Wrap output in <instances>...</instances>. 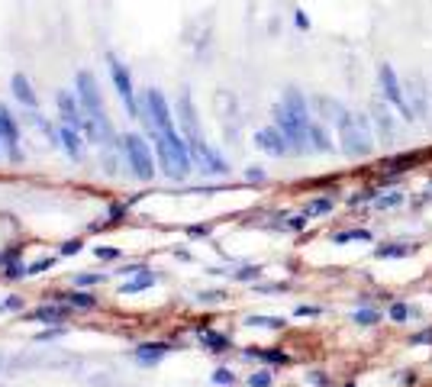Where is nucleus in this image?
Masks as SVG:
<instances>
[{
	"mask_svg": "<svg viewBox=\"0 0 432 387\" xmlns=\"http://www.w3.org/2000/svg\"><path fill=\"white\" fill-rule=\"evenodd\" d=\"M52 265H55V258H52V255H49V258H39V262H32L30 268H26V274H30V278H36V274L49 272V268H52Z\"/></svg>",
	"mask_w": 432,
	"mask_h": 387,
	"instance_id": "nucleus-36",
	"label": "nucleus"
},
{
	"mask_svg": "<svg viewBox=\"0 0 432 387\" xmlns=\"http://www.w3.org/2000/svg\"><path fill=\"white\" fill-rule=\"evenodd\" d=\"M201 346L207 349V352H226V349H229V339H226L223 333L203 329V333H201Z\"/></svg>",
	"mask_w": 432,
	"mask_h": 387,
	"instance_id": "nucleus-27",
	"label": "nucleus"
},
{
	"mask_svg": "<svg viewBox=\"0 0 432 387\" xmlns=\"http://www.w3.org/2000/svg\"><path fill=\"white\" fill-rule=\"evenodd\" d=\"M152 146H155V158H159L161 171L171 181L187 178L194 158H190V146L187 139L181 136V129H174V133H152Z\"/></svg>",
	"mask_w": 432,
	"mask_h": 387,
	"instance_id": "nucleus-4",
	"label": "nucleus"
},
{
	"mask_svg": "<svg viewBox=\"0 0 432 387\" xmlns=\"http://www.w3.org/2000/svg\"><path fill=\"white\" fill-rule=\"evenodd\" d=\"M378 94L387 100L397 113L407 120V123H413L416 120V113H413V107H410V100H407V91H403V81H400V74L394 71V65L390 62H380V68H378Z\"/></svg>",
	"mask_w": 432,
	"mask_h": 387,
	"instance_id": "nucleus-8",
	"label": "nucleus"
},
{
	"mask_svg": "<svg viewBox=\"0 0 432 387\" xmlns=\"http://www.w3.org/2000/svg\"><path fill=\"white\" fill-rule=\"evenodd\" d=\"M168 352H171L168 342H139L133 358H136L139 365H155V362H161Z\"/></svg>",
	"mask_w": 432,
	"mask_h": 387,
	"instance_id": "nucleus-20",
	"label": "nucleus"
},
{
	"mask_svg": "<svg viewBox=\"0 0 432 387\" xmlns=\"http://www.w3.org/2000/svg\"><path fill=\"white\" fill-rule=\"evenodd\" d=\"M55 107H58V123L74 126V129H84V110H81V100L71 91H58L55 94Z\"/></svg>",
	"mask_w": 432,
	"mask_h": 387,
	"instance_id": "nucleus-13",
	"label": "nucleus"
},
{
	"mask_svg": "<svg viewBox=\"0 0 432 387\" xmlns=\"http://www.w3.org/2000/svg\"><path fill=\"white\" fill-rule=\"evenodd\" d=\"M345 387H355V384H345Z\"/></svg>",
	"mask_w": 432,
	"mask_h": 387,
	"instance_id": "nucleus-50",
	"label": "nucleus"
},
{
	"mask_svg": "<svg viewBox=\"0 0 432 387\" xmlns=\"http://www.w3.org/2000/svg\"><path fill=\"white\" fill-rule=\"evenodd\" d=\"M368 116H371V126H374V136H378V142H394V139H397V129H400V123H397V116H394V107H390L380 94L371 100Z\"/></svg>",
	"mask_w": 432,
	"mask_h": 387,
	"instance_id": "nucleus-9",
	"label": "nucleus"
},
{
	"mask_svg": "<svg viewBox=\"0 0 432 387\" xmlns=\"http://www.w3.org/2000/svg\"><path fill=\"white\" fill-rule=\"evenodd\" d=\"M403 200H407L403 190H380V194L371 197V203H374V210H394V207H400Z\"/></svg>",
	"mask_w": 432,
	"mask_h": 387,
	"instance_id": "nucleus-24",
	"label": "nucleus"
},
{
	"mask_svg": "<svg viewBox=\"0 0 432 387\" xmlns=\"http://www.w3.org/2000/svg\"><path fill=\"white\" fill-rule=\"evenodd\" d=\"M23 133H20V123H16V116L10 113V107L0 104V148H3V155L10 158V162H23Z\"/></svg>",
	"mask_w": 432,
	"mask_h": 387,
	"instance_id": "nucleus-11",
	"label": "nucleus"
},
{
	"mask_svg": "<svg viewBox=\"0 0 432 387\" xmlns=\"http://www.w3.org/2000/svg\"><path fill=\"white\" fill-rule=\"evenodd\" d=\"M403 91H407V100H410L416 120H426L429 116V84H426V78L416 71L407 74L403 78Z\"/></svg>",
	"mask_w": 432,
	"mask_h": 387,
	"instance_id": "nucleus-12",
	"label": "nucleus"
},
{
	"mask_svg": "<svg viewBox=\"0 0 432 387\" xmlns=\"http://www.w3.org/2000/svg\"><path fill=\"white\" fill-rule=\"evenodd\" d=\"M116 148L123 152L129 171H133V178H139V181L155 178L159 158H155V146H152L148 139H142L139 133H123V136H116Z\"/></svg>",
	"mask_w": 432,
	"mask_h": 387,
	"instance_id": "nucleus-5",
	"label": "nucleus"
},
{
	"mask_svg": "<svg viewBox=\"0 0 432 387\" xmlns=\"http://www.w3.org/2000/svg\"><path fill=\"white\" fill-rule=\"evenodd\" d=\"M106 71H110V81H113V91L120 97V104L133 120H139V97H136V81H133V71L129 65L120 58V55L106 52Z\"/></svg>",
	"mask_w": 432,
	"mask_h": 387,
	"instance_id": "nucleus-7",
	"label": "nucleus"
},
{
	"mask_svg": "<svg viewBox=\"0 0 432 387\" xmlns=\"http://www.w3.org/2000/svg\"><path fill=\"white\" fill-rule=\"evenodd\" d=\"M139 116L148 123L152 133H174L178 129V116L174 107L168 104V97L161 94L159 87H146L139 97Z\"/></svg>",
	"mask_w": 432,
	"mask_h": 387,
	"instance_id": "nucleus-6",
	"label": "nucleus"
},
{
	"mask_svg": "<svg viewBox=\"0 0 432 387\" xmlns=\"http://www.w3.org/2000/svg\"><path fill=\"white\" fill-rule=\"evenodd\" d=\"M317 307H297V316H317Z\"/></svg>",
	"mask_w": 432,
	"mask_h": 387,
	"instance_id": "nucleus-48",
	"label": "nucleus"
},
{
	"mask_svg": "<svg viewBox=\"0 0 432 387\" xmlns=\"http://www.w3.org/2000/svg\"><path fill=\"white\" fill-rule=\"evenodd\" d=\"M329 210H332V197H313L310 203H306V217H326Z\"/></svg>",
	"mask_w": 432,
	"mask_h": 387,
	"instance_id": "nucleus-28",
	"label": "nucleus"
},
{
	"mask_svg": "<svg viewBox=\"0 0 432 387\" xmlns=\"http://www.w3.org/2000/svg\"><path fill=\"white\" fill-rule=\"evenodd\" d=\"M68 310L71 307L65 304H49V307H36V310H30V320L32 323H52V326H62L65 316H68Z\"/></svg>",
	"mask_w": 432,
	"mask_h": 387,
	"instance_id": "nucleus-19",
	"label": "nucleus"
},
{
	"mask_svg": "<svg viewBox=\"0 0 432 387\" xmlns=\"http://www.w3.org/2000/svg\"><path fill=\"white\" fill-rule=\"evenodd\" d=\"M74 94L81 100V110H84V139L97 148L116 146V129L106 116V104H104V91L97 84L94 71H78L74 74Z\"/></svg>",
	"mask_w": 432,
	"mask_h": 387,
	"instance_id": "nucleus-1",
	"label": "nucleus"
},
{
	"mask_svg": "<svg viewBox=\"0 0 432 387\" xmlns=\"http://www.w3.org/2000/svg\"><path fill=\"white\" fill-rule=\"evenodd\" d=\"M26 268L30 265H23L20 262V249H13V252H3V278L7 281H20V278H26Z\"/></svg>",
	"mask_w": 432,
	"mask_h": 387,
	"instance_id": "nucleus-22",
	"label": "nucleus"
},
{
	"mask_svg": "<svg viewBox=\"0 0 432 387\" xmlns=\"http://www.w3.org/2000/svg\"><path fill=\"white\" fill-rule=\"evenodd\" d=\"M413 252H416V245H410V242H390V245H378L374 255L378 258H403V255H413Z\"/></svg>",
	"mask_w": 432,
	"mask_h": 387,
	"instance_id": "nucleus-25",
	"label": "nucleus"
},
{
	"mask_svg": "<svg viewBox=\"0 0 432 387\" xmlns=\"http://www.w3.org/2000/svg\"><path fill=\"white\" fill-rule=\"evenodd\" d=\"M426 342H432V329H422V333L413 335V346H426Z\"/></svg>",
	"mask_w": 432,
	"mask_h": 387,
	"instance_id": "nucleus-46",
	"label": "nucleus"
},
{
	"mask_svg": "<svg viewBox=\"0 0 432 387\" xmlns=\"http://www.w3.org/2000/svg\"><path fill=\"white\" fill-rule=\"evenodd\" d=\"M332 133H329L326 123H319V120H313L310 123V152H332Z\"/></svg>",
	"mask_w": 432,
	"mask_h": 387,
	"instance_id": "nucleus-21",
	"label": "nucleus"
},
{
	"mask_svg": "<svg viewBox=\"0 0 432 387\" xmlns=\"http://www.w3.org/2000/svg\"><path fill=\"white\" fill-rule=\"evenodd\" d=\"M432 152L429 148H416V152H403V155H394L384 162V171H387L390 178H397V175H403V171H413L416 165H422L426 158H429Z\"/></svg>",
	"mask_w": 432,
	"mask_h": 387,
	"instance_id": "nucleus-17",
	"label": "nucleus"
},
{
	"mask_svg": "<svg viewBox=\"0 0 432 387\" xmlns=\"http://www.w3.org/2000/svg\"><path fill=\"white\" fill-rule=\"evenodd\" d=\"M255 146L262 148L264 155H274V158H284L291 155V142L284 139V133L277 129V126H264V129H258L255 133Z\"/></svg>",
	"mask_w": 432,
	"mask_h": 387,
	"instance_id": "nucleus-15",
	"label": "nucleus"
},
{
	"mask_svg": "<svg viewBox=\"0 0 432 387\" xmlns=\"http://www.w3.org/2000/svg\"><path fill=\"white\" fill-rule=\"evenodd\" d=\"M336 139H339V148L348 158H368L374 152V142H378L371 116L359 113V110H348V107L336 123Z\"/></svg>",
	"mask_w": 432,
	"mask_h": 387,
	"instance_id": "nucleus-3",
	"label": "nucleus"
},
{
	"mask_svg": "<svg viewBox=\"0 0 432 387\" xmlns=\"http://www.w3.org/2000/svg\"><path fill=\"white\" fill-rule=\"evenodd\" d=\"M126 207H129V203H113V207H110V223H120V220H123Z\"/></svg>",
	"mask_w": 432,
	"mask_h": 387,
	"instance_id": "nucleus-45",
	"label": "nucleus"
},
{
	"mask_svg": "<svg viewBox=\"0 0 432 387\" xmlns=\"http://www.w3.org/2000/svg\"><path fill=\"white\" fill-rule=\"evenodd\" d=\"M84 142H87V139H84V133H81V129L58 123V148H62V152L71 158V162H81V158H84Z\"/></svg>",
	"mask_w": 432,
	"mask_h": 387,
	"instance_id": "nucleus-16",
	"label": "nucleus"
},
{
	"mask_svg": "<svg viewBox=\"0 0 432 387\" xmlns=\"http://www.w3.org/2000/svg\"><path fill=\"white\" fill-rule=\"evenodd\" d=\"M352 320H355V323H361V326H374V323H380V313H378V310H368V307H365V310H355V316H352Z\"/></svg>",
	"mask_w": 432,
	"mask_h": 387,
	"instance_id": "nucleus-31",
	"label": "nucleus"
},
{
	"mask_svg": "<svg viewBox=\"0 0 432 387\" xmlns=\"http://www.w3.org/2000/svg\"><path fill=\"white\" fill-rule=\"evenodd\" d=\"M0 152H3V148H0Z\"/></svg>",
	"mask_w": 432,
	"mask_h": 387,
	"instance_id": "nucleus-51",
	"label": "nucleus"
},
{
	"mask_svg": "<svg viewBox=\"0 0 432 387\" xmlns=\"http://www.w3.org/2000/svg\"><path fill=\"white\" fill-rule=\"evenodd\" d=\"M249 355H252V358H262V362H274V365H287V355H284V352H271V349H268V352H249Z\"/></svg>",
	"mask_w": 432,
	"mask_h": 387,
	"instance_id": "nucleus-33",
	"label": "nucleus"
},
{
	"mask_svg": "<svg viewBox=\"0 0 432 387\" xmlns=\"http://www.w3.org/2000/svg\"><path fill=\"white\" fill-rule=\"evenodd\" d=\"M187 146H190V158H194V165L201 168V171H207V175H226V171H229V162H226V158H223L203 136L187 139Z\"/></svg>",
	"mask_w": 432,
	"mask_h": 387,
	"instance_id": "nucleus-10",
	"label": "nucleus"
},
{
	"mask_svg": "<svg viewBox=\"0 0 432 387\" xmlns=\"http://www.w3.org/2000/svg\"><path fill=\"white\" fill-rule=\"evenodd\" d=\"M274 126L284 133L291 142V155H306L310 152V123H313V107L300 87H284L281 100L271 110Z\"/></svg>",
	"mask_w": 432,
	"mask_h": 387,
	"instance_id": "nucleus-2",
	"label": "nucleus"
},
{
	"mask_svg": "<svg viewBox=\"0 0 432 387\" xmlns=\"http://www.w3.org/2000/svg\"><path fill=\"white\" fill-rule=\"evenodd\" d=\"M332 242H336V245H342V242H371V232L368 230H348V232L332 236Z\"/></svg>",
	"mask_w": 432,
	"mask_h": 387,
	"instance_id": "nucleus-30",
	"label": "nucleus"
},
{
	"mask_svg": "<svg viewBox=\"0 0 432 387\" xmlns=\"http://www.w3.org/2000/svg\"><path fill=\"white\" fill-rule=\"evenodd\" d=\"M407 316H410V307H407V304H394V307H390V320H394V323H403Z\"/></svg>",
	"mask_w": 432,
	"mask_h": 387,
	"instance_id": "nucleus-39",
	"label": "nucleus"
},
{
	"mask_svg": "<svg viewBox=\"0 0 432 387\" xmlns=\"http://www.w3.org/2000/svg\"><path fill=\"white\" fill-rule=\"evenodd\" d=\"M174 116H178V129L184 139H194V136H203L201 133V116H197V107L190 100V94H181L178 104H174Z\"/></svg>",
	"mask_w": 432,
	"mask_h": 387,
	"instance_id": "nucleus-14",
	"label": "nucleus"
},
{
	"mask_svg": "<svg viewBox=\"0 0 432 387\" xmlns=\"http://www.w3.org/2000/svg\"><path fill=\"white\" fill-rule=\"evenodd\" d=\"M210 381H213V384H220V387H229L232 381H236V377H232V371H229V368H216Z\"/></svg>",
	"mask_w": 432,
	"mask_h": 387,
	"instance_id": "nucleus-37",
	"label": "nucleus"
},
{
	"mask_svg": "<svg viewBox=\"0 0 432 387\" xmlns=\"http://www.w3.org/2000/svg\"><path fill=\"white\" fill-rule=\"evenodd\" d=\"M310 381H313V384H329V375H323V371H313V375H310Z\"/></svg>",
	"mask_w": 432,
	"mask_h": 387,
	"instance_id": "nucleus-47",
	"label": "nucleus"
},
{
	"mask_svg": "<svg viewBox=\"0 0 432 387\" xmlns=\"http://www.w3.org/2000/svg\"><path fill=\"white\" fill-rule=\"evenodd\" d=\"M223 297H226V294H223V291H207V294H201L197 300H201V304H220Z\"/></svg>",
	"mask_w": 432,
	"mask_h": 387,
	"instance_id": "nucleus-44",
	"label": "nucleus"
},
{
	"mask_svg": "<svg viewBox=\"0 0 432 387\" xmlns=\"http://www.w3.org/2000/svg\"><path fill=\"white\" fill-rule=\"evenodd\" d=\"M97 258H106V262H116L120 258V249H110V245H100V249H94Z\"/></svg>",
	"mask_w": 432,
	"mask_h": 387,
	"instance_id": "nucleus-42",
	"label": "nucleus"
},
{
	"mask_svg": "<svg viewBox=\"0 0 432 387\" xmlns=\"http://www.w3.org/2000/svg\"><path fill=\"white\" fill-rule=\"evenodd\" d=\"M23 307H26V300L16 297V294H10L7 300H0V313H16V310H23Z\"/></svg>",
	"mask_w": 432,
	"mask_h": 387,
	"instance_id": "nucleus-32",
	"label": "nucleus"
},
{
	"mask_svg": "<svg viewBox=\"0 0 432 387\" xmlns=\"http://www.w3.org/2000/svg\"><path fill=\"white\" fill-rule=\"evenodd\" d=\"M81 249H84V239H68V242H62V245H58V255H65V258H68V255H78Z\"/></svg>",
	"mask_w": 432,
	"mask_h": 387,
	"instance_id": "nucleus-35",
	"label": "nucleus"
},
{
	"mask_svg": "<svg viewBox=\"0 0 432 387\" xmlns=\"http://www.w3.org/2000/svg\"><path fill=\"white\" fill-rule=\"evenodd\" d=\"M306 226V213H297V217H287V223H284V230H294V232H300Z\"/></svg>",
	"mask_w": 432,
	"mask_h": 387,
	"instance_id": "nucleus-40",
	"label": "nucleus"
},
{
	"mask_svg": "<svg viewBox=\"0 0 432 387\" xmlns=\"http://www.w3.org/2000/svg\"><path fill=\"white\" fill-rule=\"evenodd\" d=\"M258 274H262L258 265H245V268H239V272H232V278H236V281H255Z\"/></svg>",
	"mask_w": 432,
	"mask_h": 387,
	"instance_id": "nucleus-34",
	"label": "nucleus"
},
{
	"mask_svg": "<svg viewBox=\"0 0 432 387\" xmlns=\"http://www.w3.org/2000/svg\"><path fill=\"white\" fill-rule=\"evenodd\" d=\"M100 281H106L104 274H78V284H81V287H94V284H100Z\"/></svg>",
	"mask_w": 432,
	"mask_h": 387,
	"instance_id": "nucleus-43",
	"label": "nucleus"
},
{
	"mask_svg": "<svg viewBox=\"0 0 432 387\" xmlns=\"http://www.w3.org/2000/svg\"><path fill=\"white\" fill-rule=\"evenodd\" d=\"M62 300H65V304H68V307H74V310H94V307H97V297H94V294H91V291H74V294H62Z\"/></svg>",
	"mask_w": 432,
	"mask_h": 387,
	"instance_id": "nucleus-26",
	"label": "nucleus"
},
{
	"mask_svg": "<svg viewBox=\"0 0 432 387\" xmlns=\"http://www.w3.org/2000/svg\"><path fill=\"white\" fill-rule=\"evenodd\" d=\"M155 284V274L148 272H139V274H133V281H126V284H120V294H139V291H148Z\"/></svg>",
	"mask_w": 432,
	"mask_h": 387,
	"instance_id": "nucleus-23",
	"label": "nucleus"
},
{
	"mask_svg": "<svg viewBox=\"0 0 432 387\" xmlns=\"http://www.w3.org/2000/svg\"><path fill=\"white\" fill-rule=\"evenodd\" d=\"M271 381H274L271 371H258V375L249 377V387H271Z\"/></svg>",
	"mask_w": 432,
	"mask_h": 387,
	"instance_id": "nucleus-38",
	"label": "nucleus"
},
{
	"mask_svg": "<svg viewBox=\"0 0 432 387\" xmlns=\"http://www.w3.org/2000/svg\"><path fill=\"white\" fill-rule=\"evenodd\" d=\"M10 94L16 97V104H23L26 110H39V91L32 87V81L23 71H16L10 78Z\"/></svg>",
	"mask_w": 432,
	"mask_h": 387,
	"instance_id": "nucleus-18",
	"label": "nucleus"
},
{
	"mask_svg": "<svg viewBox=\"0 0 432 387\" xmlns=\"http://www.w3.org/2000/svg\"><path fill=\"white\" fill-rule=\"evenodd\" d=\"M3 365H7V362H3V355H0V375H3Z\"/></svg>",
	"mask_w": 432,
	"mask_h": 387,
	"instance_id": "nucleus-49",
	"label": "nucleus"
},
{
	"mask_svg": "<svg viewBox=\"0 0 432 387\" xmlns=\"http://www.w3.org/2000/svg\"><path fill=\"white\" fill-rule=\"evenodd\" d=\"M249 326H262V329H284V316H249Z\"/></svg>",
	"mask_w": 432,
	"mask_h": 387,
	"instance_id": "nucleus-29",
	"label": "nucleus"
},
{
	"mask_svg": "<svg viewBox=\"0 0 432 387\" xmlns=\"http://www.w3.org/2000/svg\"><path fill=\"white\" fill-rule=\"evenodd\" d=\"M294 26H297V30H304V32L313 26V23H310V16H306V10H300V7L294 10Z\"/></svg>",
	"mask_w": 432,
	"mask_h": 387,
	"instance_id": "nucleus-41",
	"label": "nucleus"
}]
</instances>
